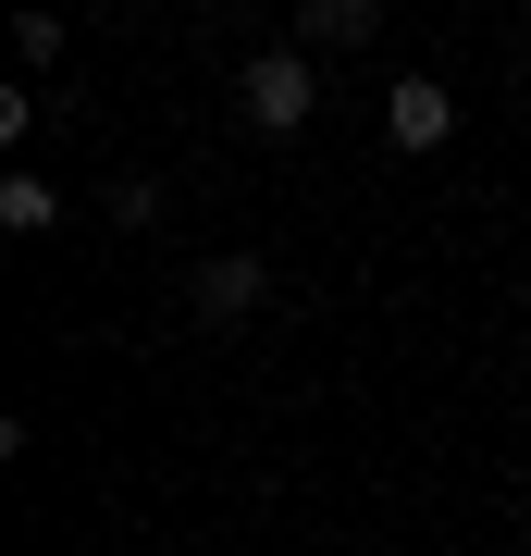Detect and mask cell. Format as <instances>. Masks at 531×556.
Masks as SVG:
<instances>
[{"mask_svg":"<svg viewBox=\"0 0 531 556\" xmlns=\"http://www.w3.org/2000/svg\"><path fill=\"white\" fill-rule=\"evenodd\" d=\"M236 112H248V137H296V124L321 112V62L309 50H260L236 75Z\"/></svg>","mask_w":531,"mask_h":556,"instance_id":"cell-1","label":"cell"},{"mask_svg":"<svg viewBox=\"0 0 531 556\" xmlns=\"http://www.w3.org/2000/svg\"><path fill=\"white\" fill-rule=\"evenodd\" d=\"M186 309L198 321H248V309H273V260H248V248H211L186 273Z\"/></svg>","mask_w":531,"mask_h":556,"instance_id":"cell-2","label":"cell"},{"mask_svg":"<svg viewBox=\"0 0 531 556\" xmlns=\"http://www.w3.org/2000/svg\"><path fill=\"white\" fill-rule=\"evenodd\" d=\"M445 124H457V87L445 75H395V100H383V137L395 149H445Z\"/></svg>","mask_w":531,"mask_h":556,"instance_id":"cell-3","label":"cell"},{"mask_svg":"<svg viewBox=\"0 0 531 556\" xmlns=\"http://www.w3.org/2000/svg\"><path fill=\"white\" fill-rule=\"evenodd\" d=\"M383 0H296V50H371Z\"/></svg>","mask_w":531,"mask_h":556,"instance_id":"cell-4","label":"cell"},{"mask_svg":"<svg viewBox=\"0 0 531 556\" xmlns=\"http://www.w3.org/2000/svg\"><path fill=\"white\" fill-rule=\"evenodd\" d=\"M0 223H13V236H50V223H62V186L13 161V174H0Z\"/></svg>","mask_w":531,"mask_h":556,"instance_id":"cell-5","label":"cell"},{"mask_svg":"<svg viewBox=\"0 0 531 556\" xmlns=\"http://www.w3.org/2000/svg\"><path fill=\"white\" fill-rule=\"evenodd\" d=\"M13 50H25V62H62V13H50V0H38V13H13Z\"/></svg>","mask_w":531,"mask_h":556,"instance_id":"cell-6","label":"cell"},{"mask_svg":"<svg viewBox=\"0 0 531 556\" xmlns=\"http://www.w3.org/2000/svg\"><path fill=\"white\" fill-rule=\"evenodd\" d=\"M112 223H161V186L149 174H112Z\"/></svg>","mask_w":531,"mask_h":556,"instance_id":"cell-7","label":"cell"}]
</instances>
